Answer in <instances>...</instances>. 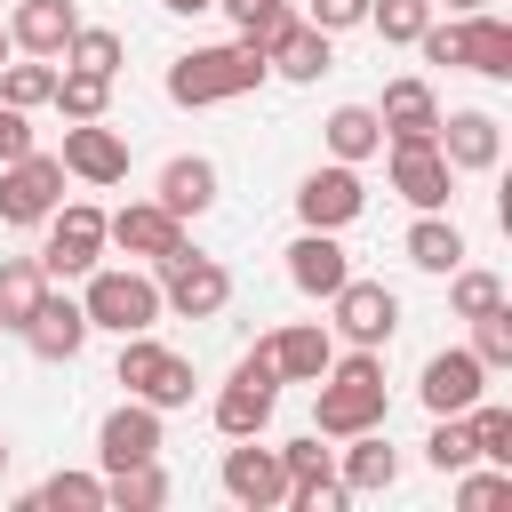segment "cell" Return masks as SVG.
<instances>
[{"label":"cell","mask_w":512,"mask_h":512,"mask_svg":"<svg viewBox=\"0 0 512 512\" xmlns=\"http://www.w3.org/2000/svg\"><path fill=\"white\" fill-rule=\"evenodd\" d=\"M328 360H336V344H328V328H312V320H296V328L272 336V368H280V384H320Z\"/></svg>","instance_id":"obj_23"},{"label":"cell","mask_w":512,"mask_h":512,"mask_svg":"<svg viewBox=\"0 0 512 512\" xmlns=\"http://www.w3.org/2000/svg\"><path fill=\"white\" fill-rule=\"evenodd\" d=\"M272 400H280V368H272V344H256V352L232 368V384L216 392V432H224V440H256V432L272 424Z\"/></svg>","instance_id":"obj_3"},{"label":"cell","mask_w":512,"mask_h":512,"mask_svg":"<svg viewBox=\"0 0 512 512\" xmlns=\"http://www.w3.org/2000/svg\"><path fill=\"white\" fill-rule=\"evenodd\" d=\"M408 264H416V272H456V264H464V232H456L440 208H416V224H408Z\"/></svg>","instance_id":"obj_26"},{"label":"cell","mask_w":512,"mask_h":512,"mask_svg":"<svg viewBox=\"0 0 512 512\" xmlns=\"http://www.w3.org/2000/svg\"><path fill=\"white\" fill-rule=\"evenodd\" d=\"M424 456H432V472H464L480 448H472V424L464 416H440V432L424 440Z\"/></svg>","instance_id":"obj_38"},{"label":"cell","mask_w":512,"mask_h":512,"mask_svg":"<svg viewBox=\"0 0 512 512\" xmlns=\"http://www.w3.org/2000/svg\"><path fill=\"white\" fill-rule=\"evenodd\" d=\"M448 8H456V16H480V8H488V0H448Z\"/></svg>","instance_id":"obj_46"},{"label":"cell","mask_w":512,"mask_h":512,"mask_svg":"<svg viewBox=\"0 0 512 512\" xmlns=\"http://www.w3.org/2000/svg\"><path fill=\"white\" fill-rule=\"evenodd\" d=\"M160 208L184 224V216H208L216 208V160H200V152H184V160H168L160 168Z\"/></svg>","instance_id":"obj_22"},{"label":"cell","mask_w":512,"mask_h":512,"mask_svg":"<svg viewBox=\"0 0 512 512\" xmlns=\"http://www.w3.org/2000/svg\"><path fill=\"white\" fill-rule=\"evenodd\" d=\"M312 24H320V32H344V24H368V0H312Z\"/></svg>","instance_id":"obj_43"},{"label":"cell","mask_w":512,"mask_h":512,"mask_svg":"<svg viewBox=\"0 0 512 512\" xmlns=\"http://www.w3.org/2000/svg\"><path fill=\"white\" fill-rule=\"evenodd\" d=\"M432 144H440V160H448V168H496V152H504V128H496L488 112H448Z\"/></svg>","instance_id":"obj_21"},{"label":"cell","mask_w":512,"mask_h":512,"mask_svg":"<svg viewBox=\"0 0 512 512\" xmlns=\"http://www.w3.org/2000/svg\"><path fill=\"white\" fill-rule=\"evenodd\" d=\"M160 8H176V16H200V8H216V0H160Z\"/></svg>","instance_id":"obj_45"},{"label":"cell","mask_w":512,"mask_h":512,"mask_svg":"<svg viewBox=\"0 0 512 512\" xmlns=\"http://www.w3.org/2000/svg\"><path fill=\"white\" fill-rule=\"evenodd\" d=\"M400 480V456L376 440V432H352V448H344V488L352 496H376V488H392Z\"/></svg>","instance_id":"obj_29"},{"label":"cell","mask_w":512,"mask_h":512,"mask_svg":"<svg viewBox=\"0 0 512 512\" xmlns=\"http://www.w3.org/2000/svg\"><path fill=\"white\" fill-rule=\"evenodd\" d=\"M56 160H64V176H80V184H120V176H128V144H120L104 120H72Z\"/></svg>","instance_id":"obj_11"},{"label":"cell","mask_w":512,"mask_h":512,"mask_svg":"<svg viewBox=\"0 0 512 512\" xmlns=\"http://www.w3.org/2000/svg\"><path fill=\"white\" fill-rule=\"evenodd\" d=\"M104 264V208H88V200H56L48 208V248H40V272H56V280H72V272H96Z\"/></svg>","instance_id":"obj_6"},{"label":"cell","mask_w":512,"mask_h":512,"mask_svg":"<svg viewBox=\"0 0 512 512\" xmlns=\"http://www.w3.org/2000/svg\"><path fill=\"white\" fill-rule=\"evenodd\" d=\"M368 24H376L384 40H416V32L432 24V0H368Z\"/></svg>","instance_id":"obj_39"},{"label":"cell","mask_w":512,"mask_h":512,"mask_svg":"<svg viewBox=\"0 0 512 512\" xmlns=\"http://www.w3.org/2000/svg\"><path fill=\"white\" fill-rule=\"evenodd\" d=\"M120 384H128V400L184 408V400H192V360H176L168 344H152V336L136 328V336H120Z\"/></svg>","instance_id":"obj_5"},{"label":"cell","mask_w":512,"mask_h":512,"mask_svg":"<svg viewBox=\"0 0 512 512\" xmlns=\"http://www.w3.org/2000/svg\"><path fill=\"white\" fill-rule=\"evenodd\" d=\"M0 472H8V440H0Z\"/></svg>","instance_id":"obj_48"},{"label":"cell","mask_w":512,"mask_h":512,"mask_svg":"<svg viewBox=\"0 0 512 512\" xmlns=\"http://www.w3.org/2000/svg\"><path fill=\"white\" fill-rule=\"evenodd\" d=\"M360 208H368V192H360L352 160H336V168H312V176H304V192H296V216H304L312 232H336V224H352Z\"/></svg>","instance_id":"obj_10"},{"label":"cell","mask_w":512,"mask_h":512,"mask_svg":"<svg viewBox=\"0 0 512 512\" xmlns=\"http://www.w3.org/2000/svg\"><path fill=\"white\" fill-rule=\"evenodd\" d=\"M472 352H480V368H512V312L504 304L472 320Z\"/></svg>","instance_id":"obj_40"},{"label":"cell","mask_w":512,"mask_h":512,"mask_svg":"<svg viewBox=\"0 0 512 512\" xmlns=\"http://www.w3.org/2000/svg\"><path fill=\"white\" fill-rule=\"evenodd\" d=\"M8 48H16V40H8V24H0V64H8Z\"/></svg>","instance_id":"obj_47"},{"label":"cell","mask_w":512,"mask_h":512,"mask_svg":"<svg viewBox=\"0 0 512 512\" xmlns=\"http://www.w3.org/2000/svg\"><path fill=\"white\" fill-rule=\"evenodd\" d=\"M40 296H48V272H40V256H0V328H24Z\"/></svg>","instance_id":"obj_27"},{"label":"cell","mask_w":512,"mask_h":512,"mask_svg":"<svg viewBox=\"0 0 512 512\" xmlns=\"http://www.w3.org/2000/svg\"><path fill=\"white\" fill-rule=\"evenodd\" d=\"M64 64H80V72H120V32H104V24H80L72 40H64Z\"/></svg>","instance_id":"obj_33"},{"label":"cell","mask_w":512,"mask_h":512,"mask_svg":"<svg viewBox=\"0 0 512 512\" xmlns=\"http://www.w3.org/2000/svg\"><path fill=\"white\" fill-rule=\"evenodd\" d=\"M464 424H472V448H480L488 464H504V472H512V408H480V400H472V408H464Z\"/></svg>","instance_id":"obj_35"},{"label":"cell","mask_w":512,"mask_h":512,"mask_svg":"<svg viewBox=\"0 0 512 512\" xmlns=\"http://www.w3.org/2000/svg\"><path fill=\"white\" fill-rule=\"evenodd\" d=\"M224 496H232V504H248V512H264V504H280V496H288V472H280V448H256V440H240V448H224Z\"/></svg>","instance_id":"obj_13"},{"label":"cell","mask_w":512,"mask_h":512,"mask_svg":"<svg viewBox=\"0 0 512 512\" xmlns=\"http://www.w3.org/2000/svg\"><path fill=\"white\" fill-rule=\"evenodd\" d=\"M280 472H288V488L328 480V448H320V440H288V448H280Z\"/></svg>","instance_id":"obj_42"},{"label":"cell","mask_w":512,"mask_h":512,"mask_svg":"<svg viewBox=\"0 0 512 512\" xmlns=\"http://www.w3.org/2000/svg\"><path fill=\"white\" fill-rule=\"evenodd\" d=\"M288 280H296L304 296H336V288L352 280V256L336 248V232H312V224H304V240L288 248Z\"/></svg>","instance_id":"obj_19"},{"label":"cell","mask_w":512,"mask_h":512,"mask_svg":"<svg viewBox=\"0 0 512 512\" xmlns=\"http://www.w3.org/2000/svg\"><path fill=\"white\" fill-rule=\"evenodd\" d=\"M456 56H464L472 72H488V80H512V24L488 16V8L464 16V24H456Z\"/></svg>","instance_id":"obj_24"},{"label":"cell","mask_w":512,"mask_h":512,"mask_svg":"<svg viewBox=\"0 0 512 512\" xmlns=\"http://www.w3.org/2000/svg\"><path fill=\"white\" fill-rule=\"evenodd\" d=\"M48 96H56V64H48V56H32V64H0V104L32 112V104H48Z\"/></svg>","instance_id":"obj_32"},{"label":"cell","mask_w":512,"mask_h":512,"mask_svg":"<svg viewBox=\"0 0 512 512\" xmlns=\"http://www.w3.org/2000/svg\"><path fill=\"white\" fill-rule=\"evenodd\" d=\"M48 104H64V120H104V104H112V80L104 72H56V96Z\"/></svg>","instance_id":"obj_31"},{"label":"cell","mask_w":512,"mask_h":512,"mask_svg":"<svg viewBox=\"0 0 512 512\" xmlns=\"http://www.w3.org/2000/svg\"><path fill=\"white\" fill-rule=\"evenodd\" d=\"M448 184L456 168L440 160V144H392V192L408 208H448Z\"/></svg>","instance_id":"obj_16"},{"label":"cell","mask_w":512,"mask_h":512,"mask_svg":"<svg viewBox=\"0 0 512 512\" xmlns=\"http://www.w3.org/2000/svg\"><path fill=\"white\" fill-rule=\"evenodd\" d=\"M320 136H328V152H336V160H368V152H384V120H376L368 104H336Z\"/></svg>","instance_id":"obj_28"},{"label":"cell","mask_w":512,"mask_h":512,"mask_svg":"<svg viewBox=\"0 0 512 512\" xmlns=\"http://www.w3.org/2000/svg\"><path fill=\"white\" fill-rule=\"evenodd\" d=\"M56 200H64V160L56 152L0 160V224H48Z\"/></svg>","instance_id":"obj_7"},{"label":"cell","mask_w":512,"mask_h":512,"mask_svg":"<svg viewBox=\"0 0 512 512\" xmlns=\"http://www.w3.org/2000/svg\"><path fill=\"white\" fill-rule=\"evenodd\" d=\"M328 304H336V336H344V344H368V352H376V344H392V328H400V296H392L384 280H344Z\"/></svg>","instance_id":"obj_9"},{"label":"cell","mask_w":512,"mask_h":512,"mask_svg":"<svg viewBox=\"0 0 512 512\" xmlns=\"http://www.w3.org/2000/svg\"><path fill=\"white\" fill-rule=\"evenodd\" d=\"M264 64H272L280 80H320V72H328V32H320V24H296V16H288V24L272 32Z\"/></svg>","instance_id":"obj_25"},{"label":"cell","mask_w":512,"mask_h":512,"mask_svg":"<svg viewBox=\"0 0 512 512\" xmlns=\"http://www.w3.org/2000/svg\"><path fill=\"white\" fill-rule=\"evenodd\" d=\"M104 504H120V512H152V504H168V472H160V456L120 464V472L104 480Z\"/></svg>","instance_id":"obj_30"},{"label":"cell","mask_w":512,"mask_h":512,"mask_svg":"<svg viewBox=\"0 0 512 512\" xmlns=\"http://www.w3.org/2000/svg\"><path fill=\"white\" fill-rule=\"evenodd\" d=\"M224 296H232V272H224L216 256H200V248H176V256H160V304H176L184 320H208V312H224Z\"/></svg>","instance_id":"obj_8"},{"label":"cell","mask_w":512,"mask_h":512,"mask_svg":"<svg viewBox=\"0 0 512 512\" xmlns=\"http://www.w3.org/2000/svg\"><path fill=\"white\" fill-rule=\"evenodd\" d=\"M32 504H48V512H96V504H104V480H96V472H56Z\"/></svg>","instance_id":"obj_37"},{"label":"cell","mask_w":512,"mask_h":512,"mask_svg":"<svg viewBox=\"0 0 512 512\" xmlns=\"http://www.w3.org/2000/svg\"><path fill=\"white\" fill-rule=\"evenodd\" d=\"M96 456H104V472L160 456V408H152V400H128V408H112V416H104V432H96Z\"/></svg>","instance_id":"obj_15"},{"label":"cell","mask_w":512,"mask_h":512,"mask_svg":"<svg viewBox=\"0 0 512 512\" xmlns=\"http://www.w3.org/2000/svg\"><path fill=\"white\" fill-rule=\"evenodd\" d=\"M464 512H488V504H512V472H472L464 464V488H456Z\"/></svg>","instance_id":"obj_41"},{"label":"cell","mask_w":512,"mask_h":512,"mask_svg":"<svg viewBox=\"0 0 512 512\" xmlns=\"http://www.w3.org/2000/svg\"><path fill=\"white\" fill-rule=\"evenodd\" d=\"M72 32H80V8H72V0H24V8L8 16V40H16L24 56H64Z\"/></svg>","instance_id":"obj_20"},{"label":"cell","mask_w":512,"mask_h":512,"mask_svg":"<svg viewBox=\"0 0 512 512\" xmlns=\"http://www.w3.org/2000/svg\"><path fill=\"white\" fill-rule=\"evenodd\" d=\"M448 304H456V320H480V312H496V304H504V280H496V272H464V264H456V272H448Z\"/></svg>","instance_id":"obj_34"},{"label":"cell","mask_w":512,"mask_h":512,"mask_svg":"<svg viewBox=\"0 0 512 512\" xmlns=\"http://www.w3.org/2000/svg\"><path fill=\"white\" fill-rule=\"evenodd\" d=\"M312 424H320L328 440H352V432H376V424H384V360H376L368 344H352V360H328Z\"/></svg>","instance_id":"obj_1"},{"label":"cell","mask_w":512,"mask_h":512,"mask_svg":"<svg viewBox=\"0 0 512 512\" xmlns=\"http://www.w3.org/2000/svg\"><path fill=\"white\" fill-rule=\"evenodd\" d=\"M24 152H32V128L16 104H0V160H24Z\"/></svg>","instance_id":"obj_44"},{"label":"cell","mask_w":512,"mask_h":512,"mask_svg":"<svg viewBox=\"0 0 512 512\" xmlns=\"http://www.w3.org/2000/svg\"><path fill=\"white\" fill-rule=\"evenodd\" d=\"M80 312H88V328H112V336H136V328H152L160 320V280H144V272H88V296H80Z\"/></svg>","instance_id":"obj_4"},{"label":"cell","mask_w":512,"mask_h":512,"mask_svg":"<svg viewBox=\"0 0 512 512\" xmlns=\"http://www.w3.org/2000/svg\"><path fill=\"white\" fill-rule=\"evenodd\" d=\"M376 120H384V136H392V144H432V136H440V96H432L424 80H392Z\"/></svg>","instance_id":"obj_18"},{"label":"cell","mask_w":512,"mask_h":512,"mask_svg":"<svg viewBox=\"0 0 512 512\" xmlns=\"http://www.w3.org/2000/svg\"><path fill=\"white\" fill-rule=\"evenodd\" d=\"M16 336H24L40 360H72V352L88 344V312H80L72 296H40V304H32V320H24Z\"/></svg>","instance_id":"obj_17"},{"label":"cell","mask_w":512,"mask_h":512,"mask_svg":"<svg viewBox=\"0 0 512 512\" xmlns=\"http://www.w3.org/2000/svg\"><path fill=\"white\" fill-rule=\"evenodd\" d=\"M264 48H248V40H224V48H192V56H176L168 64V96L176 104H232V96H248V88H264Z\"/></svg>","instance_id":"obj_2"},{"label":"cell","mask_w":512,"mask_h":512,"mask_svg":"<svg viewBox=\"0 0 512 512\" xmlns=\"http://www.w3.org/2000/svg\"><path fill=\"white\" fill-rule=\"evenodd\" d=\"M216 8L240 24V40H248V48H272V32L288 24V0H216Z\"/></svg>","instance_id":"obj_36"},{"label":"cell","mask_w":512,"mask_h":512,"mask_svg":"<svg viewBox=\"0 0 512 512\" xmlns=\"http://www.w3.org/2000/svg\"><path fill=\"white\" fill-rule=\"evenodd\" d=\"M104 240H112V248H128V256H152V264H160V256H176V248H184V224H176L160 200H128L120 216H104Z\"/></svg>","instance_id":"obj_12"},{"label":"cell","mask_w":512,"mask_h":512,"mask_svg":"<svg viewBox=\"0 0 512 512\" xmlns=\"http://www.w3.org/2000/svg\"><path fill=\"white\" fill-rule=\"evenodd\" d=\"M480 384H488V368H480V352L464 344V352H432L424 360V408L432 416H464L472 400H480Z\"/></svg>","instance_id":"obj_14"}]
</instances>
